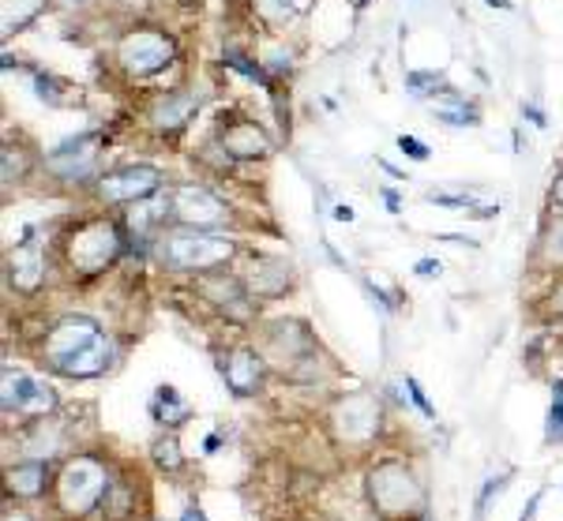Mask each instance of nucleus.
<instances>
[{"instance_id": "cd10ccee", "label": "nucleus", "mask_w": 563, "mask_h": 521, "mask_svg": "<svg viewBox=\"0 0 563 521\" xmlns=\"http://www.w3.org/2000/svg\"><path fill=\"white\" fill-rule=\"evenodd\" d=\"M549 439H563V383L552 387V409H549Z\"/></svg>"}, {"instance_id": "6e6552de", "label": "nucleus", "mask_w": 563, "mask_h": 521, "mask_svg": "<svg viewBox=\"0 0 563 521\" xmlns=\"http://www.w3.org/2000/svg\"><path fill=\"white\" fill-rule=\"evenodd\" d=\"M169 218L174 225H188V230H225L233 222V210L211 188L177 185L169 191Z\"/></svg>"}, {"instance_id": "9d476101", "label": "nucleus", "mask_w": 563, "mask_h": 521, "mask_svg": "<svg viewBox=\"0 0 563 521\" xmlns=\"http://www.w3.org/2000/svg\"><path fill=\"white\" fill-rule=\"evenodd\" d=\"M162 188V169L154 166H121L113 173H102L95 185V196L106 207H132L151 199Z\"/></svg>"}, {"instance_id": "9b49d317", "label": "nucleus", "mask_w": 563, "mask_h": 521, "mask_svg": "<svg viewBox=\"0 0 563 521\" xmlns=\"http://www.w3.org/2000/svg\"><path fill=\"white\" fill-rule=\"evenodd\" d=\"M117 60L129 76H154L174 60V38L162 31H132L117 45Z\"/></svg>"}, {"instance_id": "1a4fd4ad", "label": "nucleus", "mask_w": 563, "mask_h": 521, "mask_svg": "<svg viewBox=\"0 0 563 521\" xmlns=\"http://www.w3.org/2000/svg\"><path fill=\"white\" fill-rule=\"evenodd\" d=\"M0 406H4L8 420L15 417V420L34 424V420L49 417L53 409H57V395H53V387L45 379L4 368V395H0Z\"/></svg>"}, {"instance_id": "5701e85b", "label": "nucleus", "mask_w": 563, "mask_h": 521, "mask_svg": "<svg viewBox=\"0 0 563 521\" xmlns=\"http://www.w3.org/2000/svg\"><path fill=\"white\" fill-rule=\"evenodd\" d=\"M541 259L549 263V267H563V214L560 210L541 233Z\"/></svg>"}, {"instance_id": "4468645a", "label": "nucleus", "mask_w": 563, "mask_h": 521, "mask_svg": "<svg viewBox=\"0 0 563 521\" xmlns=\"http://www.w3.org/2000/svg\"><path fill=\"white\" fill-rule=\"evenodd\" d=\"M53 477H57V473L49 469L45 458H26L4 469V491H8V499L34 502L53 491Z\"/></svg>"}, {"instance_id": "a211bd4d", "label": "nucleus", "mask_w": 563, "mask_h": 521, "mask_svg": "<svg viewBox=\"0 0 563 521\" xmlns=\"http://www.w3.org/2000/svg\"><path fill=\"white\" fill-rule=\"evenodd\" d=\"M140 514V484L113 473V484H109L106 499H102V518L106 521H135Z\"/></svg>"}, {"instance_id": "423d86ee", "label": "nucleus", "mask_w": 563, "mask_h": 521, "mask_svg": "<svg viewBox=\"0 0 563 521\" xmlns=\"http://www.w3.org/2000/svg\"><path fill=\"white\" fill-rule=\"evenodd\" d=\"M327 428H331L334 443L346 446V451H365V446L376 443L379 428H384V409H379L376 395H365V390H353V395L339 398L327 417Z\"/></svg>"}, {"instance_id": "473e14b6", "label": "nucleus", "mask_w": 563, "mask_h": 521, "mask_svg": "<svg viewBox=\"0 0 563 521\" xmlns=\"http://www.w3.org/2000/svg\"><path fill=\"white\" fill-rule=\"evenodd\" d=\"M541 496H544V491H533L530 502H526V510H522V518H519V521H533V514H538V507H541Z\"/></svg>"}, {"instance_id": "72a5a7b5", "label": "nucleus", "mask_w": 563, "mask_h": 521, "mask_svg": "<svg viewBox=\"0 0 563 521\" xmlns=\"http://www.w3.org/2000/svg\"><path fill=\"white\" fill-rule=\"evenodd\" d=\"M177 521H207V514H203V510H199V502H188L185 514H180Z\"/></svg>"}, {"instance_id": "bb28decb", "label": "nucleus", "mask_w": 563, "mask_h": 521, "mask_svg": "<svg viewBox=\"0 0 563 521\" xmlns=\"http://www.w3.org/2000/svg\"><path fill=\"white\" fill-rule=\"evenodd\" d=\"M507 477H511V473H499V477H488L485 480V488H481V496H477V518H485V510H488V502H493L499 491L507 488Z\"/></svg>"}, {"instance_id": "c756f323", "label": "nucleus", "mask_w": 563, "mask_h": 521, "mask_svg": "<svg viewBox=\"0 0 563 521\" xmlns=\"http://www.w3.org/2000/svg\"><path fill=\"white\" fill-rule=\"evenodd\" d=\"M260 4H263V12H271V15H289L294 0H260Z\"/></svg>"}, {"instance_id": "2f4dec72", "label": "nucleus", "mask_w": 563, "mask_h": 521, "mask_svg": "<svg viewBox=\"0 0 563 521\" xmlns=\"http://www.w3.org/2000/svg\"><path fill=\"white\" fill-rule=\"evenodd\" d=\"M417 274H421V278H440V263H435V259H421V263H417Z\"/></svg>"}, {"instance_id": "412c9836", "label": "nucleus", "mask_w": 563, "mask_h": 521, "mask_svg": "<svg viewBox=\"0 0 563 521\" xmlns=\"http://www.w3.org/2000/svg\"><path fill=\"white\" fill-rule=\"evenodd\" d=\"M151 413H154V420H158V424L180 428V424H185V420H188V406H185V398H180L174 387H158V395H154Z\"/></svg>"}, {"instance_id": "20e7f679", "label": "nucleus", "mask_w": 563, "mask_h": 521, "mask_svg": "<svg viewBox=\"0 0 563 521\" xmlns=\"http://www.w3.org/2000/svg\"><path fill=\"white\" fill-rule=\"evenodd\" d=\"M113 484V469L98 454H71L53 477V507L65 518H87L90 510H102V499Z\"/></svg>"}, {"instance_id": "7ed1b4c3", "label": "nucleus", "mask_w": 563, "mask_h": 521, "mask_svg": "<svg viewBox=\"0 0 563 521\" xmlns=\"http://www.w3.org/2000/svg\"><path fill=\"white\" fill-rule=\"evenodd\" d=\"M365 496L376 518L384 521H424L429 518V491L406 462L384 458L365 473Z\"/></svg>"}, {"instance_id": "c9c22d12", "label": "nucleus", "mask_w": 563, "mask_h": 521, "mask_svg": "<svg viewBox=\"0 0 563 521\" xmlns=\"http://www.w3.org/2000/svg\"><path fill=\"white\" fill-rule=\"evenodd\" d=\"M334 218H339V222H353V210L350 207H339V210H334Z\"/></svg>"}, {"instance_id": "4be33fe9", "label": "nucleus", "mask_w": 563, "mask_h": 521, "mask_svg": "<svg viewBox=\"0 0 563 521\" xmlns=\"http://www.w3.org/2000/svg\"><path fill=\"white\" fill-rule=\"evenodd\" d=\"M151 458H154V465H158L162 473H180V469H185V454H180L174 432L154 439V443H151Z\"/></svg>"}, {"instance_id": "b1692460", "label": "nucleus", "mask_w": 563, "mask_h": 521, "mask_svg": "<svg viewBox=\"0 0 563 521\" xmlns=\"http://www.w3.org/2000/svg\"><path fill=\"white\" fill-rule=\"evenodd\" d=\"M45 8V0H4V34L20 31Z\"/></svg>"}, {"instance_id": "0eeeda50", "label": "nucleus", "mask_w": 563, "mask_h": 521, "mask_svg": "<svg viewBox=\"0 0 563 521\" xmlns=\"http://www.w3.org/2000/svg\"><path fill=\"white\" fill-rule=\"evenodd\" d=\"M263 361L278 364L282 372H289L294 379H301V368H312L320 364V353H316L312 334L305 331V323H294V319H278L263 331V345H260Z\"/></svg>"}, {"instance_id": "6ab92c4d", "label": "nucleus", "mask_w": 563, "mask_h": 521, "mask_svg": "<svg viewBox=\"0 0 563 521\" xmlns=\"http://www.w3.org/2000/svg\"><path fill=\"white\" fill-rule=\"evenodd\" d=\"M95 158H98V151H95V140H79V143H68V146H60L57 154L49 158V169L57 173L60 180H79V177H87L90 166H95Z\"/></svg>"}, {"instance_id": "f704fd0d", "label": "nucleus", "mask_w": 563, "mask_h": 521, "mask_svg": "<svg viewBox=\"0 0 563 521\" xmlns=\"http://www.w3.org/2000/svg\"><path fill=\"white\" fill-rule=\"evenodd\" d=\"M552 207H556L560 214H563V173L556 177V185H552Z\"/></svg>"}, {"instance_id": "ddd939ff", "label": "nucleus", "mask_w": 563, "mask_h": 521, "mask_svg": "<svg viewBox=\"0 0 563 521\" xmlns=\"http://www.w3.org/2000/svg\"><path fill=\"white\" fill-rule=\"evenodd\" d=\"M241 281L252 300H275L294 289V267L278 255H252L249 270H241Z\"/></svg>"}, {"instance_id": "7c9ffc66", "label": "nucleus", "mask_w": 563, "mask_h": 521, "mask_svg": "<svg viewBox=\"0 0 563 521\" xmlns=\"http://www.w3.org/2000/svg\"><path fill=\"white\" fill-rule=\"evenodd\" d=\"M398 146H402V151H410L417 162H424V158H429V151H424V146L417 143V140H406V135H402V140H398Z\"/></svg>"}, {"instance_id": "f257e3e1", "label": "nucleus", "mask_w": 563, "mask_h": 521, "mask_svg": "<svg viewBox=\"0 0 563 521\" xmlns=\"http://www.w3.org/2000/svg\"><path fill=\"white\" fill-rule=\"evenodd\" d=\"M109 356H113L109 334L87 315H65L60 323L49 326V334H45V342H42L45 368L68 379L102 376L109 368Z\"/></svg>"}, {"instance_id": "f03ea898", "label": "nucleus", "mask_w": 563, "mask_h": 521, "mask_svg": "<svg viewBox=\"0 0 563 521\" xmlns=\"http://www.w3.org/2000/svg\"><path fill=\"white\" fill-rule=\"evenodd\" d=\"M154 255L174 274H211L225 263L238 259V241L222 230H188V225H169L154 236Z\"/></svg>"}, {"instance_id": "f3484780", "label": "nucleus", "mask_w": 563, "mask_h": 521, "mask_svg": "<svg viewBox=\"0 0 563 521\" xmlns=\"http://www.w3.org/2000/svg\"><path fill=\"white\" fill-rule=\"evenodd\" d=\"M8 281L20 292H34L45 281V255L38 241H23L8 252Z\"/></svg>"}, {"instance_id": "39448f33", "label": "nucleus", "mask_w": 563, "mask_h": 521, "mask_svg": "<svg viewBox=\"0 0 563 521\" xmlns=\"http://www.w3.org/2000/svg\"><path fill=\"white\" fill-rule=\"evenodd\" d=\"M124 248V230L106 218H87V222L71 225L65 233V259L71 270L79 274H98L121 255Z\"/></svg>"}, {"instance_id": "a878e982", "label": "nucleus", "mask_w": 563, "mask_h": 521, "mask_svg": "<svg viewBox=\"0 0 563 521\" xmlns=\"http://www.w3.org/2000/svg\"><path fill=\"white\" fill-rule=\"evenodd\" d=\"M23 177H26V158H23V151L8 146V151H4V185H20Z\"/></svg>"}, {"instance_id": "aec40b11", "label": "nucleus", "mask_w": 563, "mask_h": 521, "mask_svg": "<svg viewBox=\"0 0 563 521\" xmlns=\"http://www.w3.org/2000/svg\"><path fill=\"white\" fill-rule=\"evenodd\" d=\"M192 113H196V98L192 95L166 90V95L154 102L151 121H154V128H162V132H177V128H185L188 121H192Z\"/></svg>"}, {"instance_id": "c85d7f7f", "label": "nucleus", "mask_w": 563, "mask_h": 521, "mask_svg": "<svg viewBox=\"0 0 563 521\" xmlns=\"http://www.w3.org/2000/svg\"><path fill=\"white\" fill-rule=\"evenodd\" d=\"M406 390H410V398H413V406L421 409L424 417H435V409H432V401L424 398V390H421V383L417 379H406Z\"/></svg>"}, {"instance_id": "393cba45", "label": "nucleus", "mask_w": 563, "mask_h": 521, "mask_svg": "<svg viewBox=\"0 0 563 521\" xmlns=\"http://www.w3.org/2000/svg\"><path fill=\"white\" fill-rule=\"evenodd\" d=\"M435 113H440L448 124H459V128L462 124H477L474 109H466V106L459 102V98H451V102H440V106H435Z\"/></svg>"}, {"instance_id": "4c0bfd02", "label": "nucleus", "mask_w": 563, "mask_h": 521, "mask_svg": "<svg viewBox=\"0 0 563 521\" xmlns=\"http://www.w3.org/2000/svg\"><path fill=\"white\" fill-rule=\"evenodd\" d=\"M327 521H339V518H327Z\"/></svg>"}, {"instance_id": "dca6fc26", "label": "nucleus", "mask_w": 563, "mask_h": 521, "mask_svg": "<svg viewBox=\"0 0 563 521\" xmlns=\"http://www.w3.org/2000/svg\"><path fill=\"white\" fill-rule=\"evenodd\" d=\"M218 143L230 158H267L271 154V140L260 132L256 121H241V117H222Z\"/></svg>"}, {"instance_id": "2eb2a0df", "label": "nucleus", "mask_w": 563, "mask_h": 521, "mask_svg": "<svg viewBox=\"0 0 563 521\" xmlns=\"http://www.w3.org/2000/svg\"><path fill=\"white\" fill-rule=\"evenodd\" d=\"M199 292L225 315H244L249 304H256V300L249 297V289H244L241 274H225V270L199 274Z\"/></svg>"}, {"instance_id": "f8f14e48", "label": "nucleus", "mask_w": 563, "mask_h": 521, "mask_svg": "<svg viewBox=\"0 0 563 521\" xmlns=\"http://www.w3.org/2000/svg\"><path fill=\"white\" fill-rule=\"evenodd\" d=\"M218 372H222L225 387L238 398H252L263 390V379H267V361H263L260 350H249V345H238V350H225L218 356Z\"/></svg>"}, {"instance_id": "e433bc0d", "label": "nucleus", "mask_w": 563, "mask_h": 521, "mask_svg": "<svg viewBox=\"0 0 563 521\" xmlns=\"http://www.w3.org/2000/svg\"><path fill=\"white\" fill-rule=\"evenodd\" d=\"M552 308H556V312H563V286L552 292Z\"/></svg>"}]
</instances>
